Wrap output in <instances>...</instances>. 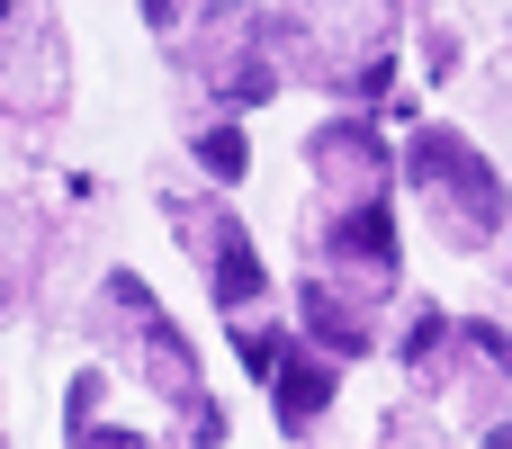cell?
<instances>
[{
    "label": "cell",
    "mask_w": 512,
    "mask_h": 449,
    "mask_svg": "<svg viewBox=\"0 0 512 449\" xmlns=\"http://www.w3.org/2000/svg\"><path fill=\"white\" fill-rule=\"evenodd\" d=\"M72 108V45L45 0H0V117L45 135Z\"/></svg>",
    "instance_id": "obj_6"
},
{
    "label": "cell",
    "mask_w": 512,
    "mask_h": 449,
    "mask_svg": "<svg viewBox=\"0 0 512 449\" xmlns=\"http://www.w3.org/2000/svg\"><path fill=\"white\" fill-rule=\"evenodd\" d=\"M306 171H315V207H378L387 180H396L387 135H378V117H360V108H342V117H324V126L306 135Z\"/></svg>",
    "instance_id": "obj_9"
},
{
    "label": "cell",
    "mask_w": 512,
    "mask_h": 449,
    "mask_svg": "<svg viewBox=\"0 0 512 449\" xmlns=\"http://www.w3.org/2000/svg\"><path fill=\"white\" fill-rule=\"evenodd\" d=\"M288 333H297L315 360H333V369H342V360H369V351H378V306L306 270V279H297V324H288Z\"/></svg>",
    "instance_id": "obj_10"
},
{
    "label": "cell",
    "mask_w": 512,
    "mask_h": 449,
    "mask_svg": "<svg viewBox=\"0 0 512 449\" xmlns=\"http://www.w3.org/2000/svg\"><path fill=\"white\" fill-rule=\"evenodd\" d=\"M171 54L189 63V81L216 108H261L288 72H279V18L261 0H198L189 27L171 36Z\"/></svg>",
    "instance_id": "obj_4"
},
{
    "label": "cell",
    "mask_w": 512,
    "mask_h": 449,
    "mask_svg": "<svg viewBox=\"0 0 512 449\" xmlns=\"http://www.w3.org/2000/svg\"><path fill=\"white\" fill-rule=\"evenodd\" d=\"M279 72L333 90L369 117L396 81V0H288L279 9Z\"/></svg>",
    "instance_id": "obj_2"
},
{
    "label": "cell",
    "mask_w": 512,
    "mask_h": 449,
    "mask_svg": "<svg viewBox=\"0 0 512 449\" xmlns=\"http://www.w3.org/2000/svg\"><path fill=\"white\" fill-rule=\"evenodd\" d=\"M45 252H54V225H45L27 198H0V306H27V297H36Z\"/></svg>",
    "instance_id": "obj_12"
},
{
    "label": "cell",
    "mask_w": 512,
    "mask_h": 449,
    "mask_svg": "<svg viewBox=\"0 0 512 449\" xmlns=\"http://www.w3.org/2000/svg\"><path fill=\"white\" fill-rule=\"evenodd\" d=\"M63 441L72 449H171V441H153V432H135V423H117L99 378H72L63 387Z\"/></svg>",
    "instance_id": "obj_13"
},
{
    "label": "cell",
    "mask_w": 512,
    "mask_h": 449,
    "mask_svg": "<svg viewBox=\"0 0 512 449\" xmlns=\"http://www.w3.org/2000/svg\"><path fill=\"white\" fill-rule=\"evenodd\" d=\"M306 243H315V279H333V288H351V297H396V279H405V243H396V216H387V198L378 207H315L306 216Z\"/></svg>",
    "instance_id": "obj_7"
},
{
    "label": "cell",
    "mask_w": 512,
    "mask_h": 449,
    "mask_svg": "<svg viewBox=\"0 0 512 449\" xmlns=\"http://www.w3.org/2000/svg\"><path fill=\"white\" fill-rule=\"evenodd\" d=\"M405 180H414V198H423V216H432V234H441L450 252L486 261V252L504 243V171L477 153V135H459V126H414Z\"/></svg>",
    "instance_id": "obj_3"
},
{
    "label": "cell",
    "mask_w": 512,
    "mask_h": 449,
    "mask_svg": "<svg viewBox=\"0 0 512 449\" xmlns=\"http://www.w3.org/2000/svg\"><path fill=\"white\" fill-rule=\"evenodd\" d=\"M378 449H450V432H441L423 405H405V414H387V441Z\"/></svg>",
    "instance_id": "obj_16"
},
{
    "label": "cell",
    "mask_w": 512,
    "mask_h": 449,
    "mask_svg": "<svg viewBox=\"0 0 512 449\" xmlns=\"http://www.w3.org/2000/svg\"><path fill=\"white\" fill-rule=\"evenodd\" d=\"M441 396L459 405V423L477 432V449H512V342H504V324H486V315L450 324Z\"/></svg>",
    "instance_id": "obj_8"
},
{
    "label": "cell",
    "mask_w": 512,
    "mask_h": 449,
    "mask_svg": "<svg viewBox=\"0 0 512 449\" xmlns=\"http://www.w3.org/2000/svg\"><path fill=\"white\" fill-rule=\"evenodd\" d=\"M90 342H99L198 449H225V414H216V396H207V369H198L189 333L162 315V297H153L135 270H108V279L90 288Z\"/></svg>",
    "instance_id": "obj_1"
},
{
    "label": "cell",
    "mask_w": 512,
    "mask_h": 449,
    "mask_svg": "<svg viewBox=\"0 0 512 449\" xmlns=\"http://www.w3.org/2000/svg\"><path fill=\"white\" fill-rule=\"evenodd\" d=\"M189 153H198L207 180H243V171H252V144H243L234 117H225V126H189Z\"/></svg>",
    "instance_id": "obj_15"
},
{
    "label": "cell",
    "mask_w": 512,
    "mask_h": 449,
    "mask_svg": "<svg viewBox=\"0 0 512 449\" xmlns=\"http://www.w3.org/2000/svg\"><path fill=\"white\" fill-rule=\"evenodd\" d=\"M450 324H459V315L414 306V324H405V378H414V396H441V369H450Z\"/></svg>",
    "instance_id": "obj_14"
},
{
    "label": "cell",
    "mask_w": 512,
    "mask_h": 449,
    "mask_svg": "<svg viewBox=\"0 0 512 449\" xmlns=\"http://www.w3.org/2000/svg\"><path fill=\"white\" fill-rule=\"evenodd\" d=\"M171 234H180V252L198 261L207 297H216L234 324L270 315V270H261V252H252V225L225 207V189H171Z\"/></svg>",
    "instance_id": "obj_5"
},
{
    "label": "cell",
    "mask_w": 512,
    "mask_h": 449,
    "mask_svg": "<svg viewBox=\"0 0 512 449\" xmlns=\"http://www.w3.org/2000/svg\"><path fill=\"white\" fill-rule=\"evenodd\" d=\"M189 9H198V0H144V27H153V36H180Z\"/></svg>",
    "instance_id": "obj_17"
},
{
    "label": "cell",
    "mask_w": 512,
    "mask_h": 449,
    "mask_svg": "<svg viewBox=\"0 0 512 449\" xmlns=\"http://www.w3.org/2000/svg\"><path fill=\"white\" fill-rule=\"evenodd\" d=\"M324 414H333V360H315L306 342H288L279 369H270V423H279L288 441H315Z\"/></svg>",
    "instance_id": "obj_11"
}]
</instances>
